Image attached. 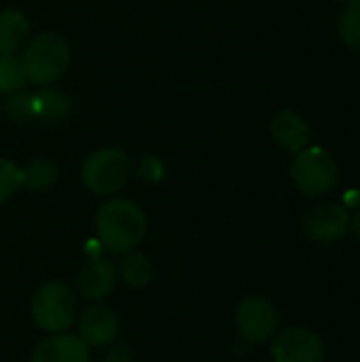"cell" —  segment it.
I'll list each match as a JSON object with an SVG mask.
<instances>
[{
  "label": "cell",
  "instance_id": "5bb4252c",
  "mask_svg": "<svg viewBox=\"0 0 360 362\" xmlns=\"http://www.w3.org/2000/svg\"><path fill=\"white\" fill-rule=\"evenodd\" d=\"M117 272H119L123 284H127L132 288L146 286L153 280V274H155L151 259L146 255H142V252H136V250L123 255V261L117 267Z\"/></svg>",
  "mask_w": 360,
  "mask_h": 362
},
{
  "label": "cell",
  "instance_id": "7c38bea8",
  "mask_svg": "<svg viewBox=\"0 0 360 362\" xmlns=\"http://www.w3.org/2000/svg\"><path fill=\"white\" fill-rule=\"evenodd\" d=\"M272 136L274 140L291 151V153H301L308 142H310V125L306 123V119L295 112V110H280L276 112V117L272 119Z\"/></svg>",
  "mask_w": 360,
  "mask_h": 362
},
{
  "label": "cell",
  "instance_id": "5b68a950",
  "mask_svg": "<svg viewBox=\"0 0 360 362\" xmlns=\"http://www.w3.org/2000/svg\"><path fill=\"white\" fill-rule=\"evenodd\" d=\"M132 161L121 148H98L93 151L83 168V185L95 195H115L121 191L129 178Z\"/></svg>",
  "mask_w": 360,
  "mask_h": 362
},
{
  "label": "cell",
  "instance_id": "ffe728a7",
  "mask_svg": "<svg viewBox=\"0 0 360 362\" xmlns=\"http://www.w3.org/2000/svg\"><path fill=\"white\" fill-rule=\"evenodd\" d=\"M19 187H21V170L13 161L0 157V204L8 202Z\"/></svg>",
  "mask_w": 360,
  "mask_h": 362
},
{
  "label": "cell",
  "instance_id": "ac0fdd59",
  "mask_svg": "<svg viewBox=\"0 0 360 362\" xmlns=\"http://www.w3.org/2000/svg\"><path fill=\"white\" fill-rule=\"evenodd\" d=\"M339 36L342 40L360 53V0H352L339 15Z\"/></svg>",
  "mask_w": 360,
  "mask_h": 362
},
{
  "label": "cell",
  "instance_id": "ba28073f",
  "mask_svg": "<svg viewBox=\"0 0 360 362\" xmlns=\"http://www.w3.org/2000/svg\"><path fill=\"white\" fill-rule=\"evenodd\" d=\"M325 354V341L303 327L284 329L272 346L274 362H323Z\"/></svg>",
  "mask_w": 360,
  "mask_h": 362
},
{
  "label": "cell",
  "instance_id": "3957f363",
  "mask_svg": "<svg viewBox=\"0 0 360 362\" xmlns=\"http://www.w3.org/2000/svg\"><path fill=\"white\" fill-rule=\"evenodd\" d=\"M291 178L306 197H325L339 185V168L325 148H303L295 155Z\"/></svg>",
  "mask_w": 360,
  "mask_h": 362
},
{
  "label": "cell",
  "instance_id": "603a6c76",
  "mask_svg": "<svg viewBox=\"0 0 360 362\" xmlns=\"http://www.w3.org/2000/svg\"><path fill=\"white\" fill-rule=\"evenodd\" d=\"M352 229H354L356 238H359V240H360V206H359V208H356L354 216H352Z\"/></svg>",
  "mask_w": 360,
  "mask_h": 362
},
{
  "label": "cell",
  "instance_id": "2e32d148",
  "mask_svg": "<svg viewBox=\"0 0 360 362\" xmlns=\"http://www.w3.org/2000/svg\"><path fill=\"white\" fill-rule=\"evenodd\" d=\"M57 182V165L49 159H34L21 168V187L30 191H47Z\"/></svg>",
  "mask_w": 360,
  "mask_h": 362
},
{
  "label": "cell",
  "instance_id": "8fae6325",
  "mask_svg": "<svg viewBox=\"0 0 360 362\" xmlns=\"http://www.w3.org/2000/svg\"><path fill=\"white\" fill-rule=\"evenodd\" d=\"M30 362H91V354L76 335L55 333L34 348Z\"/></svg>",
  "mask_w": 360,
  "mask_h": 362
},
{
  "label": "cell",
  "instance_id": "6da1fadb",
  "mask_svg": "<svg viewBox=\"0 0 360 362\" xmlns=\"http://www.w3.org/2000/svg\"><path fill=\"white\" fill-rule=\"evenodd\" d=\"M95 231L104 250L110 255H127L138 248L146 233V216L132 199H108L95 214Z\"/></svg>",
  "mask_w": 360,
  "mask_h": 362
},
{
  "label": "cell",
  "instance_id": "4fadbf2b",
  "mask_svg": "<svg viewBox=\"0 0 360 362\" xmlns=\"http://www.w3.org/2000/svg\"><path fill=\"white\" fill-rule=\"evenodd\" d=\"M30 42V23L15 8L0 11V53H15Z\"/></svg>",
  "mask_w": 360,
  "mask_h": 362
},
{
  "label": "cell",
  "instance_id": "cb8c5ba5",
  "mask_svg": "<svg viewBox=\"0 0 360 362\" xmlns=\"http://www.w3.org/2000/svg\"><path fill=\"white\" fill-rule=\"evenodd\" d=\"M337 2H344V4H348V2H352V0H337Z\"/></svg>",
  "mask_w": 360,
  "mask_h": 362
},
{
  "label": "cell",
  "instance_id": "30bf717a",
  "mask_svg": "<svg viewBox=\"0 0 360 362\" xmlns=\"http://www.w3.org/2000/svg\"><path fill=\"white\" fill-rule=\"evenodd\" d=\"M117 265L104 257H89L76 274V291L87 301L106 299L117 284Z\"/></svg>",
  "mask_w": 360,
  "mask_h": 362
},
{
  "label": "cell",
  "instance_id": "44dd1931",
  "mask_svg": "<svg viewBox=\"0 0 360 362\" xmlns=\"http://www.w3.org/2000/svg\"><path fill=\"white\" fill-rule=\"evenodd\" d=\"M163 172H166V168H163V163H161L159 157H155V155H144V157L140 159L138 176H140L144 182H159V180L163 178Z\"/></svg>",
  "mask_w": 360,
  "mask_h": 362
},
{
  "label": "cell",
  "instance_id": "9c48e42d",
  "mask_svg": "<svg viewBox=\"0 0 360 362\" xmlns=\"http://www.w3.org/2000/svg\"><path fill=\"white\" fill-rule=\"evenodd\" d=\"M121 322L119 316L112 308L108 305H91L81 314L79 320V339L87 346V348H108L115 344L117 335H119Z\"/></svg>",
  "mask_w": 360,
  "mask_h": 362
},
{
  "label": "cell",
  "instance_id": "d6986e66",
  "mask_svg": "<svg viewBox=\"0 0 360 362\" xmlns=\"http://www.w3.org/2000/svg\"><path fill=\"white\" fill-rule=\"evenodd\" d=\"M4 112L13 123H28L36 119L34 110V95L25 91H13L4 102Z\"/></svg>",
  "mask_w": 360,
  "mask_h": 362
},
{
  "label": "cell",
  "instance_id": "277c9868",
  "mask_svg": "<svg viewBox=\"0 0 360 362\" xmlns=\"http://www.w3.org/2000/svg\"><path fill=\"white\" fill-rule=\"evenodd\" d=\"M74 312H76V301L70 286L57 280L42 284L34 293L30 303V314L34 325L51 335L68 331L70 325L74 322Z\"/></svg>",
  "mask_w": 360,
  "mask_h": 362
},
{
  "label": "cell",
  "instance_id": "7402d4cb",
  "mask_svg": "<svg viewBox=\"0 0 360 362\" xmlns=\"http://www.w3.org/2000/svg\"><path fill=\"white\" fill-rule=\"evenodd\" d=\"M134 354L127 346H112L106 352V362H132Z\"/></svg>",
  "mask_w": 360,
  "mask_h": 362
},
{
  "label": "cell",
  "instance_id": "e0dca14e",
  "mask_svg": "<svg viewBox=\"0 0 360 362\" xmlns=\"http://www.w3.org/2000/svg\"><path fill=\"white\" fill-rule=\"evenodd\" d=\"M25 83V72L21 66V57L15 53H0V91L13 93L19 91Z\"/></svg>",
  "mask_w": 360,
  "mask_h": 362
},
{
  "label": "cell",
  "instance_id": "7a4b0ae2",
  "mask_svg": "<svg viewBox=\"0 0 360 362\" xmlns=\"http://www.w3.org/2000/svg\"><path fill=\"white\" fill-rule=\"evenodd\" d=\"M25 81L47 87L55 83L70 66V47L64 36L45 32L32 38L21 53Z\"/></svg>",
  "mask_w": 360,
  "mask_h": 362
},
{
  "label": "cell",
  "instance_id": "9a60e30c",
  "mask_svg": "<svg viewBox=\"0 0 360 362\" xmlns=\"http://www.w3.org/2000/svg\"><path fill=\"white\" fill-rule=\"evenodd\" d=\"M34 110H36V119L49 121V123L62 121L70 112V100L59 89L45 87L34 95Z\"/></svg>",
  "mask_w": 360,
  "mask_h": 362
},
{
  "label": "cell",
  "instance_id": "8992f818",
  "mask_svg": "<svg viewBox=\"0 0 360 362\" xmlns=\"http://www.w3.org/2000/svg\"><path fill=\"white\" fill-rule=\"evenodd\" d=\"M236 329L246 344H265L278 331V310L265 297H246L236 310Z\"/></svg>",
  "mask_w": 360,
  "mask_h": 362
},
{
  "label": "cell",
  "instance_id": "52a82bcc",
  "mask_svg": "<svg viewBox=\"0 0 360 362\" xmlns=\"http://www.w3.org/2000/svg\"><path fill=\"white\" fill-rule=\"evenodd\" d=\"M350 229V214L337 202L316 204L303 218V233L314 244H333Z\"/></svg>",
  "mask_w": 360,
  "mask_h": 362
}]
</instances>
